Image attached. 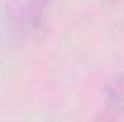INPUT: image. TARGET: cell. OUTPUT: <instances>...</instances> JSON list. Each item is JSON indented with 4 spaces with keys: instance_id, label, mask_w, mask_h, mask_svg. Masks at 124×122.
I'll return each mask as SVG.
<instances>
[{
    "instance_id": "7a4b0ae2",
    "label": "cell",
    "mask_w": 124,
    "mask_h": 122,
    "mask_svg": "<svg viewBox=\"0 0 124 122\" xmlns=\"http://www.w3.org/2000/svg\"><path fill=\"white\" fill-rule=\"evenodd\" d=\"M33 2H36L38 7H43V10H46V12H48V7H50V5H53L55 0H33Z\"/></svg>"
},
{
    "instance_id": "6da1fadb",
    "label": "cell",
    "mask_w": 124,
    "mask_h": 122,
    "mask_svg": "<svg viewBox=\"0 0 124 122\" xmlns=\"http://www.w3.org/2000/svg\"><path fill=\"white\" fill-rule=\"evenodd\" d=\"M103 117H124V72L112 77L103 93Z\"/></svg>"
}]
</instances>
